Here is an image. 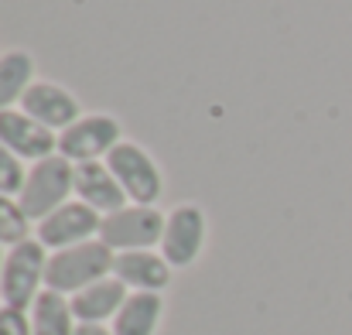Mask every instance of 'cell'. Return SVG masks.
<instances>
[{
	"label": "cell",
	"instance_id": "12",
	"mask_svg": "<svg viewBox=\"0 0 352 335\" xmlns=\"http://www.w3.org/2000/svg\"><path fill=\"white\" fill-rule=\"evenodd\" d=\"M126 284L117 277H103L89 288H82L79 294H72V315L79 325H103L107 318H117V312L126 301Z\"/></svg>",
	"mask_w": 352,
	"mask_h": 335
},
{
	"label": "cell",
	"instance_id": "19",
	"mask_svg": "<svg viewBox=\"0 0 352 335\" xmlns=\"http://www.w3.org/2000/svg\"><path fill=\"white\" fill-rule=\"evenodd\" d=\"M0 335H34L31 332V318L21 308H0Z\"/></svg>",
	"mask_w": 352,
	"mask_h": 335
},
{
	"label": "cell",
	"instance_id": "2",
	"mask_svg": "<svg viewBox=\"0 0 352 335\" xmlns=\"http://www.w3.org/2000/svg\"><path fill=\"white\" fill-rule=\"evenodd\" d=\"M72 192H76V164L65 161L62 154H52V158L38 161L28 171V182H24L17 202L28 213V219H38L41 223L55 209H62Z\"/></svg>",
	"mask_w": 352,
	"mask_h": 335
},
{
	"label": "cell",
	"instance_id": "13",
	"mask_svg": "<svg viewBox=\"0 0 352 335\" xmlns=\"http://www.w3.org/2000/svg\"><path fill=\"white\" fill-rule=\"evenodd\" d=\"M113 277L133 291L161 294V288H168L171 281V263L151 250H126V253H117L113 260Z\"/></svg>",
	"mask_w": 352,
	"mask_h": 335
},
{
	"label": "cell",
	"instance_id": "21",
	"mask_svg": "<svg viewBox=\"0 0 352 335\" xmlns=\"http://www.w3.org/2000/svg\"><path fill=\"white\" fill-rule=\"evenodd\" d=\"M3 260H7V253H3V246H0V274H3Z\"/></svg>",
	"mask_w": 352,
	"mask_h": 335
},
{
	"label": "cell",
	"instance_id": "14",
	"mask_svg": "<svg viewBox=\"0 0 352 335\" xmlns=\"http://www.w3.org/2000/svg\"><path fill=\"white\" fill-rule=\"evenodd\" d=\"M161 294L154 291H133L123 308L113 318V335H154L157 332V322H161Z\"/></svg>",
	"mask_w": 352,
	"mask_h": 335
},
{
	"label": "cell",
	"instance_id": "10",
	"mask_svg": "<svg viewBox=\"0 0 352 335\" xmlns=\"http://www.w3.org/2000/svg\"><path fill=\"white\" fill-rule=\"evenodd\" d=\"M21 110L48 130H69L79 120V100L55 83H31L21 100Z\"/></svg>",
	"mask_w": 352,
	"mask_h": 335
},
{
	"label": "cell",
	"instance_id": "15",
	"mask_svg": "<svg viewBox=\"0 0 352 335\" xmlns=\"http://www.w3.org/2000/svg\"><path fill=\"white\" fill-rule=\"evenodd\" d=\"M76 315L72 301L58 291H41L31 305V332L34 335H76Z\"/></svg>",
	"mask_w": 352,
	"mask_h": 335
},
{
	"label": "cell",
	"instance_id": "1",
	"mask_svg": "<svg viewBox=\"0 0 352 335\" xmlns=\"http://www.w3.org/2000/svg\"><path fill=\"white\" fill-rule=\"evenodd\" d=\"M113 250L103 239H89L69 250H55L45 267V288L58 294H79L82 288L113 274Z\"/></svg>",
	"mask_w": 352,
	"mask_h": 335
},
{
	"label": "cell",
	"instance_id": "4",
	"mask_svg": "<svg viewBox=\"0 0 352 335\" xmlns=\"http://www.w3.org/2000/svg\"><path fill=\"white\" fill-rule=\"evenodd\" d=\"M168 219L154 209V206H123L120 213L103 216L100 226V239L110 250H151L154 243H161Z\"/></svg>",
	"mask_w": 352,
	"mask_h": 335
},
{
	"label": "cell",
	"instance_id": "6",
	"mask_svg": "<svg viewBox=\"0 0 352 335\" xmlns=\"http://www.w3.org/2000/svg\"><path fill=\"white\" fill-rule=\"evenodd\" d=\"M120 144V123L113 116L93 113V116H79L69 130L58 133V154L72 164H86V161H100L103 154H110Z\"/></svg>",
	"mask_w": 352,
	"mask_h": 335
},
{
	"label": "cell",
	"instance_id": "20",
	"mask_svg": "<svg viewBox=\"0 0 352 335\" xmlns=\"http://www.w3.org/2000/svg\"><path fill=\"white\" fill-rule=\"evenodd\" d=\"M76 335H113V329H103V325H79Z\"/></svg>",
	"mask_w": 352,
	"mask_h": 335
},
{
	"label": "cell",
	"instance_id": "5",
	"mask_svg": "<svg viewBox=\"0 0 352 335\" xmlns=\"http://www.w3.org/2000/svg\"><path fill=\"white\" fill-rule=\"evenodd\" d=\"M107 168L113 171V178L120 182V188L126 192V199L133 206H154L161 195V171L151 161V154L137 144H123L107 154Z\"/></svg>",
	"mask_w": 352,
	"mask_h": 335
},
{
	"label": "cell",
	"instance_id": "17",
	"mask_svg": "<svg viewBox=\"0 0 352 335\" xmlns=\"http://www.w3.org/2000/svg\"><path fill=\"white\" fill-rule=\"evenodd\" d=\"M31 233V219L21 209V202H14L10 195H0V246H17Z\"/></svg>",
	"mask_w": 352,
	"mask_h": 335
},
{
	"label": "cell",
	"instance_id": "9",
	"mask_svg": "<svg viewBox=\"0 0 352 335\" xmlns=\"http://www.w3.org/2000/svg\"><path fill=\"white\" fill-rule=\"evenodd\" d=\"M0 144L7 151H14L17 158L28 161H45L58 151V137L55 130L41 127L38 120H31L24 110H3L0 113Z\"/></svg>",
	"mask_w": 352,
	"mask_h": 335
},
{
	"label": "cell",
	"instance_id": "16",
	"mask_svg": "<svg viewBox=\"0 0 352 335\" xmlns=\"http://www.w3.org/2000/svg\"><path fill=\"white\" fill-rule=\"evenodd\" d=\"M34 79V58L28 52H7L0 55V113L10 110V103L24 100Z\"/></svg>",
	"mask_w": 352,
	"mask_h": 335
},
{
	"label": "cell",
	"instance_id": "11",
	"mask_svg": "<svg viewBox=\"0 0 352 335\" xmlns=\"http://www.w3.org/2000/svg\"><path fill=\"white\" fill-rule=\"evenodd\" d=\"M76 195H79V202H86V206L96 209L100 216L120 213L123 202H126V192L120 188L113 171H110L103 161L76 164Z\"/></svg>",
	"mask_w": 352,
	"mask_h": 335
},
{
	"label": "cell",
	"instance_id": "7",
	"mask_svg": "<svg viewBox=\"0 0 352 335\" xmlns=\"http://www.w3.org/2000/svg\"><path fill=\"white\" fill-rule=\"evenodd\" d=\"M103 226V216L96 209H89L86 202H65L62 209H55L48 219L38 223V243L45 250H69L79 243H89Z\"/></svg>",
	"mask_w": 352,
	"mask_h": 335
},
{
	"label": "cell",
	"instance_id": "8",
	"mask_svg": "<svg viewBox=\"0 0 352 335\" xmlns=\"http://www.w3.org/2000/svg\"><path fill=\"white\" fill-rule=\"evenodd\" d=\"M206 246V216L199 206H178L161 236V257L171 267H188Z\"/></svg>",
	"mask_w": 352,
	"mask_h": 335
},
{
	"label": "cell",
	"instance_id": "3",
	"mask_svg": "<svg viewBox=\"0 0 352 335\" xmlns=\"http://www.w3.org/2000/svg\"><path fill=\"white\" fill-rule=\"evenodd\" d=\"M45 267H48V257H45V246L38 239H24V243L10 246L7 260H3V274H0V298H3V305L28 312L34 305V298L41 294Z\"/></svg>",
	"mask_w": 352,
	"mask_h": 335
},
{
	"label": "cell",
	"instance_id": "18",
	"mask_svg": "<svg viewBox=\"0 0 352 335\" xmlns=\"http://www.w3.org/2000/svg\"><path fill=\"white\" fill-rule=\"evenodd\" d=\"M24 182H28V171L21 158L0 144V195H21Z\"/></svg>",
	"mask_w": 352,
	"mask_h": 335
}]
</instances>
